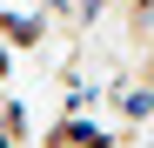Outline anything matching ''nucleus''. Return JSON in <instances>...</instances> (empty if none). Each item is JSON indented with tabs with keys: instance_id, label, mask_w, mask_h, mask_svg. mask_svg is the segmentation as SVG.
Listing matches in <instances>:
<instances>
[{
	"instance_id": "f257e3e1",
	"label": "nucleus",
	"mask_w": 154,
	"mask_h": 148,
	"mask_svg": "<svg viewBox=\"0 0 154 148\" xmlns=\"http://www.w3.org/2000/svg\"><path fill=\"white\" fill-rule=\"evenodd\" d=\"M0 74H7V54H0Z\"/></svg>"
}]
</instances>
